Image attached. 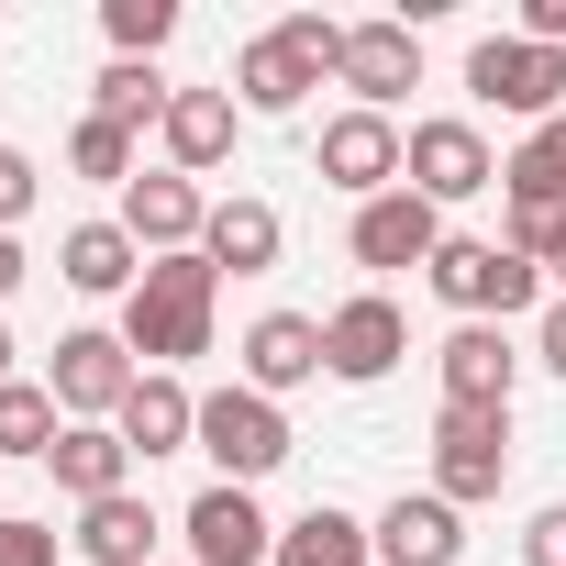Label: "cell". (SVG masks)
<instances>
[{
  "instance_id": "obj_1",
  "label": "cell",
  "mask_w": 566,
  "mask_h": 566,
  "mask_svg": "<svg viewBox=\"0 0 566 566\" xmlns=\"http://www.w3.org/2000/svg\"><path fill=\"white\" fill-rule=\"evenodd\" d=\"M211 301H222V266L189 244V255H156L145 277H134V301H123V345L145 356V367H189V356H211Z\"/></svg>"
},
{
  "instance_id": "obj_2",
  "label": "cell",
  "mask_w": 566,
  "mask_h": 566,
  "mask_svg": "<svg viewBox=\"0 0 566 566\" xmlns=\"http://www.w3.org/2000/svg\"><path fill=\"white\" fill-rule=\"evenodd\" d=\"M334 67H345V23L290 12L277 34H255V45L233 56V90H244V112H301V101H312Z\"/></svg>"
},
{
  "instance_id": "obj_3",
  "label": "cell",
  "mask_w": 566,
  "mask_h": 566,
  "mask_svg": "<svg viewBox=\"0 0 566 566\" xmlns=\"http://www.w3.org/2000/svg\"><path fill=\"white\" fill-rule=\"evenodd\" d=\"M422 277H433V301H444L455 323H511V312L544 301V266L511 255V244H478V233H444V255H433Z\"/></svg>"
},
{
  "instance_id": "obj_4",
  "label": "cell",
  "mask_w": 566,
  "mask_h": 566,
  "mask_svg": "<svg viewBox=\"0 0 566 566\" xmlns=\"http://www.w3.org/2000/svg\"><path fill=\"white\" fill-rule=\"evenodd\" d=\"M200 455L222 467V489H255V478H277L301 455V433H290V411L266 389H211L200 400Z\"/></svg>"
},
{
  "instance_id": "obj_5",
  "label": "cell",
  "mask_w": 566,
  "mask_h": 566,
  "mask_svg": "<svg viewBox=\"0 0 566 566\" xmlns=\"http://www.w3.org/2000/svg\"><path fill=\"white\" fill-rule=\"evenodd\" d=\"M467 90L489 101V112H511V123H566V45H522V34H489L478 56H467Z\"/></svg>"
},
{
  "instance_id": "obj_6",
  "label": "cell",
  "mask_w": 566,
  "mask_h": 566,
  "mask_svg": "<svg viewBox=\"0 0 566 566\" xmlns=\"http://www.w3.org/2000/svg\"><path fill=\"white\" fill-rule=\"evenodd\" d=\"M400 189H422L433 211L444 200H478V189H500V156H489V134L478 123H411V145H400Z\"/></svg>"
},
{
  "instance_id": "obj_7",
  "label": "cell",
  "mask_w": 566,
  "mask_h": 566,
  "mask_svg": "<svg viewBox=\"0 0 566 566\" xmlns=\"http://www.w3.org/2000/svg\"><path fill=\"white\" fill-rule=\"evenodd\" d=\"M511 478V411H433V500H500Z\"/></svg>"
},
{
  "instance_id": "obj_8",
  "label": "cell",
  "mask_w": 566,
  "mask_h": 566,
  "mask_svg": "<svg viewBox=\"0 0 566 566\" xmlns=\"http://www.w3.org/2000/svg\"><path fill=\"white\" fill-rule=\"evenodd\" d=\"M134 345L123 334H56V367H45V389H56V411L67 422H112L123 400H134Z\"/></svg>"
},
{
  "instance_id": "obj_9",
  "label": "cell",
  "mask_w": 566,
  "mask_h": 566,
  "mask_svg": "<svg viewBox=\"0 0 566 566\" xmlns=\"http://www.w3.org/2000/svg\"><path fill=\"white\" fill-rule=\"evenodd\" d=\"M400 145H411V134H400L389 112H334V123H323V178L356 189V211H367V200L400 189Z\"/></svg>"
},
{
  "instance_id": "obj_10",
  "label": "cell",
  "mask_w": 566,
  "mask_h": 566,
  "mask_svg": "<svg viewBox=\"0 0 566 566\" xmlns=\"http://www.w3.org/2000/svg\"><path fill=\"white\" fill-rule=\"evenodd\" d=\"M400 356H411V323H400V301H389V290H356V301L323 323V367H334V378H356V389H367V378H389Z\"/></svg>"
},
{
  "instance_id": "obj_11",
  "label": "cell",
  "mask_w": 566,
  "mask_h": 566,
  "mask_svg": "<svg viewBox=\"0 0 566 566\" xmlns=\"http://www.w3.org/2000/svg\"><path fill=\"white\" fill-rule=\"evenodd\" d=\"M178 533H189V555H200V566H277V522L255 511V489H222V478H211V489L189 500V522H178Z\"/></svg>"
},
{
  "instance_id": "obj_12",
  "label": "cell",
  "mask_w": 566,
  "mask_h": 566,
  "mask_svg": "<svg viewBox=\"0 0 566 566\" xmlns=\"http://www.w3.org/2000/svg\"><path fill=\"white\" fill-rule=\"evenodd\" d=\"M334 78L356 90V112H389L400 90H422V34L411 23H345V67Z\"/></svg>"
},
{
  "instance_id": "obj_13",
  "label": "cell",
  "mask_w": 566,
  "mask_h": 566,
  "mask_svg": "<svg viewBox=\"0 0 566 566\" xmlns=\"http://www.w3.org/2000/svg\"><path fill=\"white\" fill-rule=\"evenodd\" d=\"M444 255V211L422 200V189H389V200H367L356 211V266H433Z\"/></svg>"
},
{
  "instance_id": "obj_14",
  "label": "cell",
  "mask_w": 566,
  "mask_h": 566,
  "mask_svg": "<svg viewBox=\"0 0 566 566\" xmlns=\"http://www.w3.org/2000/svg\"><path fill=\"white\" fill-rule=\"evenodd\" d=\"M123 233H134V244H156V255H189V244L211 233V200H200V178H178V167L134 178V189H123Z\"/></svg>"
},
{
  "instance_id": "obj_15",
  "label": "cell",
  "mask_w": 566,
  "mask_h": 566,
  "mask_svg": "<svg viewBox=\"0 0 566 566\" xmlns=\"http://www.w3.org/2000/svg\"><path fill=\"white\" fill-rule=\"evenodd\" d=\"M433 367H444V411H511V378H522V356L500 345V323H455Z\"/></svg>"
},
{
  "instance_id": "obj_16",
  "label": "cell",
  "mask_w": 566,
  "mask_h": 566,
  "mask_svg": "<svg viewBox=\"0 0 566 566\" xmlns=\"http://www.w3.org/2000/svg\"><path fill=\"white\" fill-rule=\"evenodd\" d=\"M455 555H467V511H455V500H433V489L411 500V489H400V500L378 511V566H455Z\"/></svg>"
},
{
  "instance_id": "obj_17",
  "label": "cell",
  "mask_w": 566,
  "mask_h": 566,
  "mask_svg": "<svg viewBox=\"0 0 566 566\" xmlns=\"http://www.w3.org/2000/svg\"><path fill=\"white\" fill-rule=\"evenodd\" d=\"M112 433H123V444H134V455L156 467V455H178V444H200V400H189V389H178L167 367H145V378H134V400L112 411Z\"/></svg>"
},
{
  "instance_id": "obj_18",
  "label": "cell",
  "mask_w": 566,
  "mask_h": 566,
  "mask_svg": "<svg viewBox=\"0 0 566 566\" xmlns=\"http://www.w3.org/2000/svg\"><path fill=\"white\" fill-rule=\"evenodd\" d=\"M312 378H323V323H312V312H266V323L244 334V389L277 400V389H312Z\"/></svg>"
},
{
  "instance_id": "obj_19",
  "label": "cell",
  "mask_w": 566,
  "mask_h": 566,
  "mask_svg": "<svg viewBox=\"0 0 566 566\" xmlns=\"http://www.w3.org/2000/svg\"><path fill=\"white\" fill-rule=\"evenodd\" d=\"M145 266H156V255H145L123 222H78V233L56 244V277H67V290H90V301H134Z\"/></svg>"
},
{
  "instance_id": "obj_20",
  "label": "cell",
  "mask_w": 566,
  "mask_h": 566,
  "mask_svg": "<svg viewBox=\"0 0 566 566\" xmlns=\"http://www.w3.org/2000/svg\"><path fill=\"white\" fill-rule=\"evenodd\" d=\"M45 467H56V489H67L78 511H90V500H123V489H134V444H123L112 422H67Z\"/></svg>"
},
{
  "instance_id": "obj_21",
  "label": "cell",
  "mask_w": 566,
  "mask_h": 566,
  "mask_svg": "<svg viewBox=\"0 0 566 566\" xmlns=\"http://www.w3.org/2000/svg\"><path fill=\"white\" fill-rule=\"evenodd\" d=\"M156 134H167V156H178V178H200V167H222V156H233V90H178Z\"/></svg>"
},
{
  "instance_id": "obj_22",
  "label": "cell",
  "mask_w": 566,
  "mask_h": 566,
  "mask_svg": "<svg viewBox=\"0 0 566 566\" xmlns=\"http://www.w3.org/2000/svg\"><path fill=\"white\" fill-rule=\"evenodd\" d=\"M367 555H378V533L356 511H334V500H312L301 522H277V566H367Z\"/></svg>"
},
{
  "instance_id": "obj_23",
  "label": "cell",
  "mask_w": 566,
  "mask_h": 566,
  "mask_svg": "<svg viewBox=\"0 0 566 566\" xmlns=\"http://www.w3.org/2000/svg\"><path fill=\"white\" fill-rule=\"evenodd\" d=\"M67 544H78L90 566H156V511H145L134 489H123V500H90Z\"/></svg>"
},
{
  "instance_id": "obj_24",
  "label": "cell",
  "mask_w": 566,
  "mask_h": 566,
  "mask_svg": "<svg viewBox=\"0 0 566 566\" xmlns=\"http://www.w3.org/2000/svg\"><path fill=\"white\" fill-rule=\"evenodd\" d=\"M200 255H211V266H233V277H266V266H277V211H266V200H211Z\"/></svg>"
},
{
  "instance_id": "obj_25",
  "label": "cell",
  "mask_w": 566,
  "mask_h": 566,
  "mask_svg": "<svg viewBox=\"0 0 566 566\" xmlns=\"http://www.w3.org/2000/svg\"><path fill=\"white\" fill-rule=\"evenodd\" d=\"M500 189H511V211H566V123L522 134L511 167H500Z\"/></svg>"
},
{
  "instance_id": "obj_26",
  "label": "cell",
  "mask_w": 566,
  "mask_h": 566,
  "mask_svg": "<svg viewBox=\"0 0 566 566\" xmlns=\"http://www.w3.org/2000/svg\"><path fill=\"white\" fill-rule=\"evenodd\" d=\"M167 101H178V90H167V78H156L145 56H112V67H101V101H90V112H101V123H123V134H145V123H167Z\"/></svg>"
},
{
  "instance_id": "obj_27",
  "label": "cell",
  "mask_w": 566,
  "mask_h": 566,
  "mask_svg": "<svg viewBox=\"0 0 566 566\" xmlns=\"http://www.w3.org/2000/svg\"><path fill=\"white\" fill-rule=\"evenodd\" d=\"M56 433H67L56 389H34V378L0 389V467H12V455H56Z\"/></svg>"
},
{
  "instance_id": "obj_28",
  "label": "cell",
  "mask_w": 566,
  "mask_h": 566,
  "mask_svg": "<svg viewBox=\"0 0 566 566\" xmlns=\"http://www.w3.org/2000/svg\"><path fill=\"white\" fill-rule=\"evenodd\" d=\"M101 34H112L123 56H145V67H156V45L178 34V0H101Z\"/></svg>"
},
{
  "instance_id": "obj_29",
  "label": "cell",
  "mask_w": 566,
  "mask_h": 566,
  "mask_svg": "<svg viewBox=\"0 0 566 566\" xmlns=\"http://www.w3.org/2000/svg\"><path fill=\"white\" fill-rule=\"evenodd\" d=\"M67 167H78V178H112V189H134V134L90 112V123L67 134Z\"/></svg>"
},
{
  "instance_id": "obj_30",
  "label": "cell",
  "mask_w": 566,
  "mask_h": 566,
  "mask_svg": "<svg viewBox=\"0 0 566 566\" xmlns=\"http://www.w3.org/2000/svg\"><path fill=\"white\" fill-rule=\"evenodd\" d=\"M0 566H56V522H23V511H0Z\"/></svg>"
},
{
  "instance_id": "obj_31",
  "label": "cell",
  "mask_w": 566,
  "mask_h": 566,
  "mask_svg": "<svg viewBox=\"0 0 566 566\" xmlns=\"http://www.w3.org/2000/svg\"><path fill=\"white\" fill-rule=\"evenodd\" d=\"M23 211H34V156H23V145H0V233H12Z\"/></svg>"
},
{
  "instance_id": "obj_32",
  "label": "cell",
  "mask_w": 566,
  "mask_h": 566,
  "mask_svg": "<svg viewBox=\"0 0 566 566\" xmlns=\"http://www.w3.org/2000/svg\"><path fill=\"white\" fill-rule=\"evenodd\" d=\"M522 566H566V500L522 522Z\"/></svg>"
},
{
  "instance_id": "obj_33",
  "label": "cell",
  "mask_w": 566,
  "mask_h": 566,
  "mask_svg": "<svg viewBox=\"0 0 566 566\" xmlns=\"http://www.w3.org/2000/svg\"><path fill=\"white\" fill-rule=\"evenodd\" d=\"M522 45H566V0H522Z\"/></svg>"
},
{
  "instance_id": "obj_34",
  "label": "cell",
  "mask_w": 566,
  "mask_h": 566,
  "mask_svg": "<svg viewBox=\"0 0 566 566\" xmlns=\"http://www.w3.org/2000/svg\"><path fill=\"white\" fill-rule=\"evenodd\" d=\"M533 356H544V367L566 378V301H544V345H533Z\"/></svg>"
},
{
  "instance_id": "obj_35",
  "label": "cell",
  "mask_w": 566,
  "mask_h": 566,
  "mask_svg": "<svg viewBox=\"0 0 566 566\" xmlns=\"http://www.w3.org/2000/svg\"><path fill=\"white\" fill-rule=\"evenodd\" d=\"M23 277H34V255H23V233H0V301H12Z\"/></svg>"
},
{
  "instance_id": "obj_36",
  "label": "cell",
  "mask_w": 566,
  "mask_h": 566,
  "mask_svg": "<svg viewBox=\"0 0 566 566\" xmlns=\"http://www.w3.org/2000/svg\"><path fill=\"white\" fill-rule=\"evenodd\" d=\"M0 389H12V334H0Z\"/></svg>"
}]
</instances>
